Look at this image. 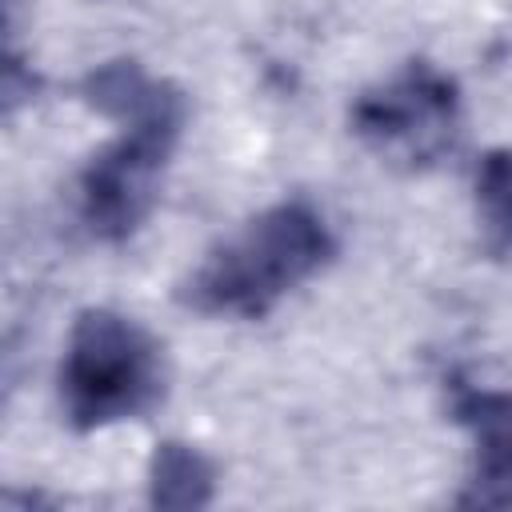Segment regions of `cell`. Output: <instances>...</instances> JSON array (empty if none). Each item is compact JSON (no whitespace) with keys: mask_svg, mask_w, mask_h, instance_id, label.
Instances as JSON below:
<instances>
[{"mask_svg":"<svg viewBox=\"0 0 512 512\" xmlns=\"http://www.w3.org/2000/svg\"><path fill=\"white\" fill-rule=\"evenodd\" d=\"M68 384L84 416L104 420L132 412L148 388V356L124 324L96 316L76 340Z\"/></svg>","mask_w":512,"mask_h":512,"instance_id":"1","label":"cell"},{"mask_svg":"<svg viewBox=\"0 0 512 512\" xmlns=\"http://www.w3.org/2000/svg\"><path fill=\"white\" fill-rule=\"evenodd\" d=\"M316 256V232L308 220H296L292 212H284L276 224L260 228L252 236V244L244 252H236V260L224 264L220 272V300H236V296H260V292H276V284L292 280L296 272H304Z\"/></svg>","mask_w":512,"mask_h":512,"instance_id":"2","label":"cell"},{"mask_svg":"<svg viewBox=\"0 0 512 512\" xmlns=\"http://www.w3.org/2000/svg\"><path fill=\"white\" fill-rule=\"evenodd\" d=\"M480 448H484V484L496 488L492 500H512V404H496V412L484 408L480 416Z\"/></svg>","mask_w":512,"mask_h":512,"instance_id":"3","label":"cell"}]
</instances>
